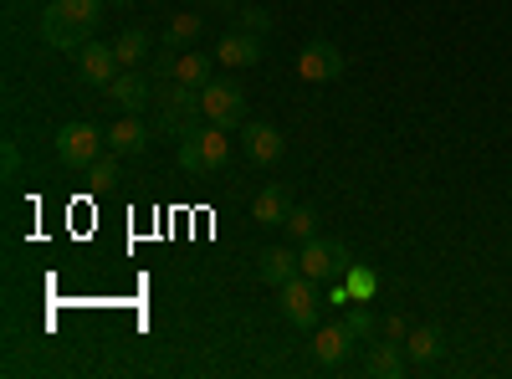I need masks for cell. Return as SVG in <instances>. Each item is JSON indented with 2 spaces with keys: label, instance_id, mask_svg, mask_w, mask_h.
I'll return each instance as SVG.
<instances>
[{
  "label": "cell",
  "instance_id": "cell-1",
  "mask_svg": "<svg viewBox=\"0 0 512 379\" xmlns=\"http://www.w3.org/2000/svg\"><path fill=\"white\" fill-rule=\"evenodd\" d=\"M154 118L164 134H180L190 139L200 123H205V108H200V88H190V82H154Z\"/></svg>",
  "mask_w": 512,
  "mask_h": 379
},
{
  "label": "cell",
  "instance_id": "cell-2",
  "mask_svg": "<svg viewBox=\"0 0 512 379\" xmlns=\"http://www.w3.org/2000/svg\"><path fill=\"white\" fill-rule=\"evenodd\" d=\"M231 164V129L200 123L190 139H180V170L185 175H221Z\"/></svg>",
  "mask_w": 512,
  "mask_h": 379
},
{
  "label": "cell",
  "instance_id": "cell-3",
  "mask_svg": "<svg viewBox=\"0 0 512 379\" xmlns=\"http://www.w3.org/2000/svg\"><path fill=\"white\" fill-rule=\"evenodd\" d=\"M103 144H108V134L98 129V123H88V118L62 123L57 129V159L72 164V170H88V164L103 154Z\"/></svg>",
  "mask_w": 512,
  "mask_h": 379
},
{
  "label": "cell",
  "instance_id": "cell-4",
  "mask_svg": "<svg viewBox=\"0 0 512 379\" xmlns=\"http://www.w3.org/2000/svg\"><path fill=\"white\" fill-rule=\"evenodd\" d=\"M349 246L344 241H333V236H313L303 241V251H297V267H303V277L313 282H333V277H344L349 272Z\"/></svg>",
  "mask_w": 512,
  "mask_h": 379
},
{
  "label": "cell",
  "instance_id": "cell-5",
  "mask_svg": "<svg viewBox=\"0 0 512 379\" xmlns=\"http://www.w3.org/2000/svg\"><path fill=\"white\" fill-rule=\"evenodd\" d=\"M318 287L323 282H313V277H303V272H297L292 282H282L277 287V313L292 323V328H318Z\"/></svg>",
  "mask_w": 512,
  "mask_h": 379
},
{
  "label": "cell",
  "instance_id": "cell-6",
  "mask_svg": "<svg viewBox=\"0 0 512 379\" xmlns=\"http://www.w3.org/2000/svg\"><path fill=\"white\" fill-rule=\"evenodd\" d=\"M200 108H205V123H221V129H241L246 123V93L236 88V82L210 77L200 88Z\"/></svg>",
  "mask_w": 512,
  "mask_h": 379
},
{
  "label": "cell",
  "instance_id": "cell-7",
  "mask_svg": "<svg viewBox=\"0 0 512 379\" xmlns=\"http://www.w3.org/2000/svg\"><path fill=\"white\" fill-rule=\"evenodd\" d=\"M241 154L256 164V170H267V164H277L287 154V139L272 129V123H241Z\"/></svg>",
  "mask_w": 512,
  "mask_h": 379
},
{
  "label": "cell",
  "instance_id": "cell-8",
  "mask_svg": "<svg viewBox=\"0 0 512 379\" xmlns=\"http://www.w3.org/2000/svg\"><path fill=\"white\" fill-rule=\"evenodd\" d=\"M297 77H308V82L344 77V52H338L333 41H308V47L297 52Z\"/></svg>",
  "mask_w": 512,
  "mask_h": 379
},
{
  "label": "cell",
  "instance_id": "cell-9",
  "mask_svg": "<svg viewBox=\"0 0 512 379\" xmlns=\"http://www.w3.org/2000/svg\"><path fill=\"white\" fill-rule=\"evenodd\" d=\"M72 62H77V77L88 82V88H108V82L118 77V52L103 47V41H88V47H77Z\"/></svg>",
  "mask_w": 512,
  "mask_h": 379
},
{
  "label": "cell",
  "instance_id": "cell-10",
  "mask_svg": "<svg viewBox=\"0 0 512 379\" xmlns=\"http://www.w3.org/2000/svg\"><path fill=\"white\" fill-rule=\"evenodd\" d=\"M88 36H93L88 26H77V21L62 16L57 6H47V16H41V41H47L52 52H67V57H72L77 47H88Z\"/></svg>",
  "mask_w": 512,
  "mask_h": 379
},
{
  "label": "cell",
  "instance_id": "cell-11",
  "mask_svg": "<svg viewBox=\"0 0 512 379\" xmlns=\"http://www.w3.org/2000/svg\"><path fill=\"white\" fill-rule=\"evenodd\" d=\"M108 98H113L123 113H144V108L154 103V82H149L144 72L128 67V72H118V77L108 82Z\"/></svg>",
  "mask_w": 512,
  "mask_h": 379
},
{
  "label": "cell",
  "instance_id": "cell-12",
  "mask_svg": "<svg viewBox=\"0 0 512 379\" xmlns=\"http://www.w3.org/2000/svg\"><path fill=\"white\" fill-rule=\"evenodd\" d=\"M359 339L349 333V323L338 318V323H323L318 333H313V359H318V369H333V364H344V354L354 349Z\"/></svg>",
  "mask_w": 512,
  "mask_h": 379
},
{
  "label": "cell",
  "instance_id": "cell-13",
  "mask_svg": "<svg viewBox=\"0 0 512 379\" xmlns=\"http://www.w3.org/2000/svg\"><path fill=\"white\" fill-rule=\"evenodd\" d=\"M287 216H292V190H287V185L256 190V200H251V221H256V226L277 231V226H287Z\"/></svg>",
  "mask_w": 512,
  "mask_h": 379
},
{
  "label": "cell",
  "instance_id": "cell-14",
  "mask_svg": "<svg viewBox=\"0 0 512 379\" xmlns=\"http://www.w3.org/2000/svg\"><path fill=\"white\" fill-rule=\"evenodd\" d=\"M149 123L139 118V113H123L118 123H113V129H108V149L113 154H123V159H134V154H144L149 149Z\"/></svg>",
  "mask_w": 512,
  "mask_h": 379
},
{
  "label": "cell",
  "instance_id": "cell-15",
  "mask_svg": "<svg viewBox=\"0 0 512 379\" xmlns=\"http://www.w3.org/2000/svg\"><path fill=\"white\" fill-rule=\"evenodd\" d=\"M216 62H226V67H256L262 62V36H251V31H226L221 36V47H216Z\"/></svg>",
  "mask_w": 512,
  "mask_h": 379
},
{
  "label": "cell",
  "instance_id": "cell-16",
  "mask_svg": "<svg viewBox=\"0 0 512 379\" xmlns=\"http://www.w3.org/2000/svg\"><path fill=\"white\" fill-rule=\"evenodd\" d=\"M405 364H410V354H405V344H395V339L369 344V354H364V374H369V379H400Z\"/></svg>",
  "mask_w": 512,
  "mask_h": 379
},
{
  "label": "cell",
  "instance_id": "cell-17",
  "mask_svg": "<svg viewBox=\"0 0 512 379\" xmlns=\"http://www.w3.org/2000/svg\"><path fill=\"white\" fill-rule=\"evenodd\" d=\"M297 272V251H287V246H267L262 257H256V277H262L267 287H282V282H292Z\"/></svg>",
  "mask_w": 512,
  "mask_h": 379
},
{
  "label": "cell",
  "instance_id": "cell-18",
  "mask_svg": "<svg viewBox=\"0 0 512 379\" xmlns=\"http://www.w3.org/2000/svg\"><path fill=\"white\" fill-rule=\"evenodd\" d=\"M405 354L415 359V364H436L441 354H446V339H441V328H410V339H405Z\"/></svg>",
  "mask_w": 512,
  "mask_h": 379
},
{
  "label": "cell",
  "instance_id": "cell-19",
  "mask_svg": "<svg viewBox=\"0 0 512 379\" xmlns=\"http://www.w3.org/2000/svg\"><path fill=\"white\" fill-rule=\"evenodd\" d=\"M113 52H118V67H144L149 57H154V41H149V31H123L118 41H113Z\"/></svg>",
  "mask_w": 512,
  "mask_h": 379
},
{
  "label": "cell",
  "instance_id": "cell-20",
  "mask_svg": "<svg viewBox=\"0 0 512 379\" xmlns=\"http://www.w3.org/2000/svg\"><path fill=\"white\" fill-rule=\"evenodd\" d=\"M175 82H190V88H205L210 82V57H200L195 47H185L175 57Z\"/></svg>",
  "mask_w": 512,
  "mask_h": 379
},
{
  "label": "cell",
  "instance_id": "cell-21",
  "mask_svg": "<svg viewBox=\"0 0 512 379\" xmlns=\"http://www.w3.org/2000/svg\"><path fill=\"white\" fill-rule=\"evenodd\" d=\"M200 31H205V21H200V16H175V21L164 26V47L185 52V47H195V41H200Z\"/></svg>",
  "mask_w": 512,
  "mask_h": 379
},
{
  "label": "cell",
  "instance_id": "cell-22",
  "mask_svg": "<svg viewBox=\"0 0 512 379\" xmlns=\"http://www.w3.org/2000/svg\"><path fill=\"white\" fill-rule=\"evenodd\" d=\"M52 6H57L62 16H72L77 26L98 31V21H103V6H108V0H52Z\"/></svg>",
  "mask_w": 512,
  "mask_h": 379
},
{
  "label": "cell",
  "instance_id": "cell-23",
  "mask_svg": "<svg viewBox=\"0 0 512 379\" xmlns=\"http://www.w3.org/2000/svg\"><path fill=\"white\" fill-rule=\"evenodd\" d=\"M344 287H349V298H354V303H374V292H379V277H374L369 267L349 262V272H344Z\"/></svg>",
  "mask_w": 512,
  "mask_h": 379
},
{
  "label": "cell",
  "instance_id": "cell-24",
  "mask_svg": "<svg viewBox=\"0 0 512 379\" xmlns=\"http://www.w3.org/2000/svg\"><path fill=\"white\" fill-rule=\"evenodd\" d=\"M292 241H313L318 236V210H308V205H292V216H287V226H282Z\"/></svg>",
  "mask_w": 512,
  "mask_h": 379
},
{
  "label": "cell",
  "instance_id": "cell-25",
  "mask_svg": "<svg viewBox=\"0 0 512 379\" xmlns=\"http://www.w3.org/2000/svg\"><path fill=\"white\" fill-rule=\"evenodd\" d=\"M344 323H349V333H354V339L359 344H369L374 339V333H379V318L364 308V303H349V313H344Z\"/></svg>",
  "mask_w": 512,
  "mask_h": 379
},
{
  "label": "cell",
  "instance_id": "cell-26",
  "mask_svg": "<svg viewBox=\"0 0 512 379\" xmlns=\"http://www.w3.org/2000/svg\"><path fill=\"white\" fill-rule=\"evenodd\" d=\"M236 26L251 31V36H267V31H272V16H267L262 6H241V11H236Z\"/></svg>",
  "mask_w": 512,
  "mask_h": 379
},
{
  "label": "cell",
  "instance_id": "cell-27",
  "mask_svg": "<svg viewBox=\"0 0 512 379\" xmlns=\"http://www.w3.org/2000/svg\"><path fill=\"white\" fill-rule=\"evenodd\" d=\"M118 159H123V154H113V159H103V154H98V159L88 164V175H93V185H98V190H108V185L118 180Z\"/></svg>",
  "mask_w": 512,
  "mask_h": 379
},
{
  "label": "cell",
  "instance_id": "cell-28",
  "mask_svg": "<svg viewBox=\"0 0 512 379\" xmlns=\"http://www.w3.org/2000/svg\"><path fill=\"white\" fill-rule=\"evenodd\" d=\"M410 328H415V323H410L405 313H390V318H379V333H384V339H395V344H405V339H410Z\"/></svg>",
  "mask_w": 512,
  "mask_h": 379
},
{
  "label": "cell",
  "instance_id": "cell-29",
  "mask_svg": "<svg viewBox=\"0 0 512 379\" xmlns=\"http://www.w3.org/2000/svg\"><path fill=\"white\" fill-rule=\"evenodd\" d=\"M0 159H6V180H16L21 175V149L11 139H6V149H0Z\"/></svg>",
  "mask_w": 512,
  "mask_h": 379
},
{
  "label": "cell",
  "instance_id": "cell-30",
  "mask_svg": "<svg viewBox=\"0 0 512 379\" xmlns=\"http://www.w3.org/2000/svg\"><path fill=\"white\" fill-rule=\"evenodd\" d=\"M210 6H226V11H236V0H210Z\"/></svg>",
  "mask_w": 512,
  "mask_h": 379
},
{
  "label": "cell",
  "instance_id": "cell-31",
  "mask_svg": "<svg viewBox=\"0 0 512 379\" xmlns=\"http://www.w3.org/2000/svg\"><path fill=\"white\" fill-rule=\"evenodd\" d=\"M108 6H134V0H108Z\"/></svg>",
  "mask_w": 512,
  "mask_h": 379
}]
</instances>
